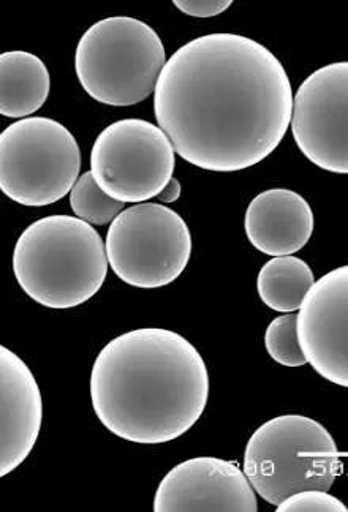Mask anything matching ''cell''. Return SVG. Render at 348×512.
I'll return each mask as SVG.
<instances>
[{"label": "cell", "mask_w": 348, "mask_h": 512, "mask_svg": "<svg viewBox=\"0 0 348 512\" xmlns=\"http://www.w3.org/2000/svg\"><path fill=\"white\" fill-rule=\"evenodd\" d=\"M293 98L284 65L266 46L209 34L168 59L154 114L179 157L200 170L235 173L276 151L292 124Z\"/></svg>", "instance_id": "obj_1"}, {"label": "cell", "mask_w": 348, "mask_h": 512, "mask_svg": "<svg viewBox=\"0 0 348 512\" xmlns=\"http://www.w3.org/2000/svg\"><path fill=\"white\" fill-rule=\"evenodd\" d=\"M209 372L200 351L162 328L125 332L108 342L91 372V402L106 429L137 445H163L205 413Z\"/></svg>", "instance_id": "obj_2"}, {"label": "cell", "mask_w": 348, "mask_h": 512, "mask_svg": "<svg viewBox=\"0 0 348 512\" xmlns=\"http://www.w3.org/2000/svg\"><path fill=\"white\" fill-rule=\"evenodd\" d=\"M13 272L32 301L48 309H73L94 298L105 283V242L78 217L50 215L19 236Z\"/></svg>", "instance_id": "obj_3"}, {"label": "cell", "mask_w": 348, "mask_h": 512, "mask_svg": "<svg viewBox=\"0 0 348 512\" xmlns=\"http://www.w3.org/2000/svg\"><path fill=\"white\" fill-rule=\"evenodd\" d=\"M167 53L149 24L111 16L89 27L76 46L75 70L95 102L133 106L156 92Z\"/></svg>", "instance_id": "obj_4"}, {"label": "cell", "mask_w": 348, "mask_h": 512, "mask_svg": "<svg viewBox=\"0 0 348 512\" xmlns=\"http://www.w3.org/2000/svg\"><path fill=\"white\" fill-rule=\"evenodd\" d=\"M339 471L336 441L307 416L269 419L252 433L244 451V473L255 492L273 506L299 490L328 492Z\"/></svg>", "instance_id": "obj_5"}, {"label": "cell", "mask_w": 348, "mask_h": 512, "mask_svg": "<svg viewBox=\"0 0 348 512\" xmlns=\"http://www.w3.org/2000/svg\"><path fill=\"white\" fill-rule=\"evenodd\" d=\"M81 151L69 128L50 117H26L0 133V189L26 208L69 195L80 179Z\"/></svg>", "instance_id": "obj_6"}, {"label": "cell", "mask_w": 348, "mask_h": 512, "mask_svg": "<svg viewBox=\"0 0 348 512\" xmlns=\"http://www.w3.org/2000/svg\"><path fill=\"white\" fill-rule=\"evenodd\" d=\"M114 274L130 287H167L187 268L192 234L178 212L156 203L135 204L114 219L106 234Z\"/></svg>", "instance_id": "obj_7"}, {"label": "cell", "mask_w": 348, "mask_h": 512, "mask_svg": "<svg viewBox=\"0 0 348 512\" xmlns=\"http://www.w3.org/2000/svg\"><path fill=\"white\" fill-rule=\"evenodd\" d=\"M176 151L159 125L144 119L113 122L97 136L91 173L100 189L121 203L157 198L173 179Z\"/></svg>", "instance_id": "obj_8"}, {"label": "cell", "mask_w": 348, "mask_h": 512, "mask_svg": "<svg viewBox=\"0 0 348 512\" xmlns=\"http://www.w3.org/2000/svg\"><path fill=\"white\" fill-rule=\"evenodd\" d=\"M293 138L322 170L348 174V62L318 68L293 98Z\"/></svg>", "instance_id": "obj_9"}, {"label": "cell", "mask_w": 348, "mask_h": 512, "mask_svg": "<svg viewBox=\"0 0 348 512\" xmlns=\"http://www.w3.org/2000/svg\"><path fill=\"white\" fill-rule=\"evenodd\" d=\"M298 339L320 377L348 388V264L323 275L307 293Z\"/></svg>", "instance_id": "obj_10"}, {"label": "cell", "mask_w": 348, "mask_h": 512, "mask_svg": "<svg viewBox=\"0 0 348 512\" xmlns=\"http://www.w3.org/2000/svg\"><path fill=\"white\" fill-rule=\"evenodd\" d=\"M154 511H258L257 492L238 465L217 457H195L162 479Z\"/></svg>", "instance_id": "obj_11"}, {"label": "cell", "mask_w": 348, "mask_h": 512, "mask_svg": "<svg viewBox=\"0 0 348 512\" xmlns=\"http://www.w3.org/2000/svg\"><path fill=\"white\" fill-rule=\"evenodd\" d=\"M43 422L42 392L18 354L0 347V476L23 464Z\"/></svg>", "instance_id": "obj_12"}, {"label": "cell", "mask_w": 348, "mask_h": 512, "mask_svg": "<svg viewBox=\"0 0 348 512\" xmlns=\"http://www.w3.org/2000/svg\"><path fill=\"white\" fill-rule=\"evenodd\" d=\"M314 225L311 204L288 189L266 190L255 196L244 219L250 244L269 256H288L304 249Z\"/></svg>", "instance_id": "obj_13"}, {"label": "cell", "mask_w": 348, "mask_h": 512, "mask_svg": "<svg viewBox=\"0 0 348 512\" xmlns=\"http://www.w3.org/2000/svg\"><path fill=\"white\" fill-rule=\"evenodd\" d=\"M51 76L45 62L27 51L0 56V114L26 119L37 113L50 97Z\"/></svg>", "instance_id": "obj_14"}, {"label": "cell", "mask_w": 348, "mask_h": 512, "mask_svg": "<svg viewBox=\"0 0 348 512\" xmlns=\"http://www.w3.org/2000/svg\"><path fill=\"white\" fill-rule=\"evenodd\" d=\"M314 283V272L306 261L298 256H276L258 272L257 291L269 309L293 313L301 309Z\"/></svg>", "instance_id": "obj_15"}, {"label": "cell", "mask_w": 348, "mask_h": 512, "mask_svg": "<svg viewBox=\"0 0 348 512\" xmlns=\"http://www.w3.org/2000/svg\"><path fill=\"white\" fill-rule=\"evenodd\" d=\"M70 206L78 219L89 225L105 226L124 211V203L106 195L95 182L91 171L83 173L70 192Z\"/></svg>", "instance_id": "obj_16"}, {"label": "cell", "mask_w": 348, "mask_h": 512, "mask_svg": "<svg viewBox=\"0 0 348 512\" xmlns=\"http://www.w3.org/2000/svg\"><path fill=\"white\" fill-rule=\"evenodd\" d=\"M265 347L269 356L285 367H303L307 364L298 339V317L293 313L282 315L269 323L265 332Z\"/></svg>", "instance_id": "obj_17"}, {"label": "cell", "mask_w": 348, "mask_h": 512, "mask_svg": "<svg viewBox=\"0 0 348 512\" xmlns=\"http://www.w3.org/2000/svg\"><path fill=\"white\" fill-rule=\"evenodd\" d=\"M277 512H347V506L339 498L328 494L326 490H299L285 498L276 509Z\"/></svg>", "instance_id": "obj_18"}, {"label": "cell", "mask_w": 348, "mask_h": 512, "mask_svg": "<svg viewBox=\"0 0 348 512\" xmlns=\"http://www.w3.org/2000/svg\"><path fill=\"white\" fill-rule=\"evenodd\" d=\"M174 7L193 18H214L231 7V0H174Z\"/></svg>", "instance_id": "obj_19"}, {"label": "cell", "mask_w": 348, "mask_h": 512, "mask_svg": "<svg viewBox=\"0 0 348 512\" xmlns=\"http://www.w3.org/2000/svg\"><path fill=\"white\" fill-rule=\"evenodd\" d=\"M181 182L176 179V177H173L170 182H168L167 187L162 190V193H160L157 198H159L160 203L163 204H171L174 203V201H178L179 198H181Z\"/></svg>", "instance_id": "obj_20"}]
</instances>
